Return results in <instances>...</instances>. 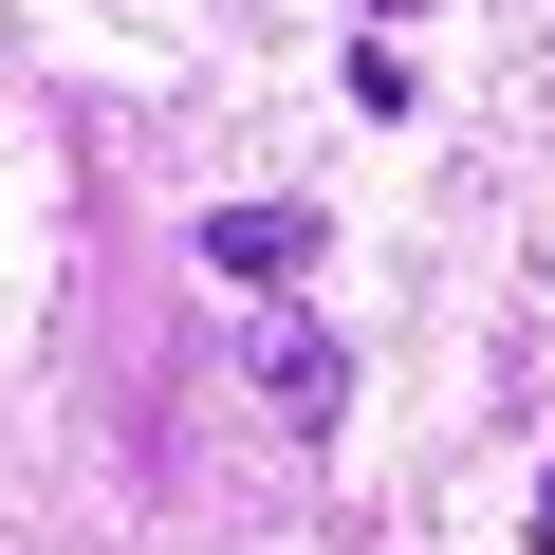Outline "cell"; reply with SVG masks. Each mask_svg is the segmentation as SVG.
<instances>
[{
	"label": "cell",
	"instance_id": "cell-1",
	"mask_svg": "<svg viewBox=\"0 0 555 555\" xmlns=\"http://www.w3.org/2000/svg\"><path fill=\"white\" fill-rule=\"evenodd\" d=\"M315 241H334L315 204H222V222H204V278H241V297H278V278H315Z\"/></svg>",
	"mask_w": 555,
	"mask_h": 555
},
{
	"label": "cell",
	"instance_id": "cell-2",
	"mask_svg": "<svg viewBox=\"0 0 555 555\" xmlns=\"http://www.w3.org/2000/svg\"><path fill=\"white\" fill-rule=\"evenodd\" d=\"M259 408H278V426H352V352H334L315 315H278V334H259Z\"/></svg>",
	"mask_w": 555,
	"mask_h": 555
},
{
	"label": "cell",
	"instance_id": "cell-3",
	"mask_svg": "<svg viewBox=\"0 0 555 555\" xmlns=\"http://www.w3.org/2000/svg\"><path fill=\"white\" fill-rule=\"evenodd\" d=\"M518 537H537V555H555V463H537V500H518Z\"/></svg>",
	"mask_w": 555,
	"mask_h": 555
},
{
	"label": "cell",
	"instance_id": "cell-4",
	"mask_svg": "<svg viewBox=\"0 0 555 555\" xmlns=\"http://www.w3.org/2000/svg\"><path fill=\"white\" fill-rule=\"evenodd\" d=\"M371 20H408V0H371Z\"/></svg>",
	"mask_w": 555,
	"mask_h": 555
}]
</instances>
